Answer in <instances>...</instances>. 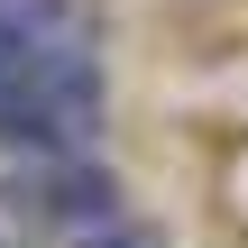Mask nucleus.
Wrapping results in <instances>:
<instances>
[{"instance_id": "f257e3e1", "label": "nucleus", "mask_w": 248, "mask_h": 248, "mask_svg": "<svg viewBox=\"0 0 248 248\" xmlns=\"http://www.w3.org/2000/svg\"><path fill=\"white\" fill-rule=\"evenodd\" d=\"M0 202L28 212V221H55V239L120 221V184H110L101 156H18V166L0 175Z\"/></svg>"}, {"instance_id": "f03ea898", "label": "nucleus", "mask_w": 248, "mask_h": 248, "mask_svg": "<svg viewBox=\"0 0 248 248\" xmlns=\"http://www.w3.org/2000/svg\"><path fill=\"white\" fill-rule=\"evenodd\" d=\"M64 248H156V239H147L138 221H101V230H74Z\"/></svg>"}]
</instances>
